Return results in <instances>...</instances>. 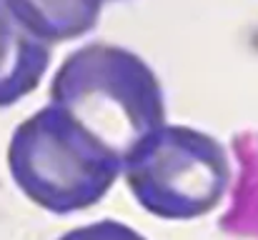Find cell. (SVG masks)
<instances>
[{
  "label": "cell",
  "mask_w": 258,
  "mask_h": 240,
  "mask_svg": "<svg viewBox=\"0 0 258 240\" xmlns=\"http://www.w3.org/2000/svg\"><path fill=\"white\" fill-rule=\"evenodd\" d=\"M13 18L40 43L83 38L98 25L105 0H3Z\"/></svg>",
  "instance_id": "5b68a950"
},
{
  "label": "cell",
  "mask_w": 258,
  "mask_h": 240,
  "mask_svg": "<svg viewBox=\"0 0 258 240\" xmlns=\"http://www.w3.org/2000/svg\"><path fill=\"white\" fill-rule=\"evenodd\" d=\"M50 65V48L35 40L0 0V108L30 95Z\"/></svg>",
  "instance_id": "277c9868"
},
{
  "label": "cell",
  "mask_w": 258,
  "mask_h": 240,
  "mask_svg": "<svg viewBox=\"0 0 258 240\" xmlns=\"http://www.w3.org/2000/svg\"><path fill=\"white\" fill-rule=\"evenodd\" d=\"M58 240H146L141 233H136L133 228L118 223V220H100L93 225L76 228L71 233H66Z\"/></svg>",
  "instance_id": "8992f818"
},
{
  "label": "cell",
  "mask_w": 258,
  "mask_h": 240,
  "mask_svg": "<svg viewBox=\"0 0 258 240\" xmlns=\"http://www.w3.org/2000/svg\"><path fill=\"white\" fill-rule=\"evenodd\" d=\"M123 175L138 205L151 215L193 220L208 215L223 200L231 163L213 135L163 125L128 153Z\"/></svg>",
  "instance_id": "3957f363"
},
{
  "label": "cell",
  "mask_w": 258,
  "mask_h": 240,
  "mask_svg": "<svg viewBox=\"0 0 258 240\" xmlns=\"http://www.w3.org/2000/svg\"><path fill=\"white\" fill-rule=\"evenodd\" d=\"M50 103L78 120L125 163L128 153L166 125V103L143 58L108 43L73 50L50 85Z\"/></svg>",
  "instance_id": "6da1fadb"
},
{
  "label": "cell",
  "mask_w": 258,
  "mask_h": 240,
  "mask_svg": "<svg viewBox=\"0 0 258 240\" xmlns=\"http://www.w3.org/2000/svg\"><path fill=\"white\" fill-rule=\"evenodd\" d=\"M8 168L30 203L66 215L103 200L123 173V160L50 103L15 128Z\"/></svg>",
  "instance_id": "7a4b0ae2"
}]
</instances>
